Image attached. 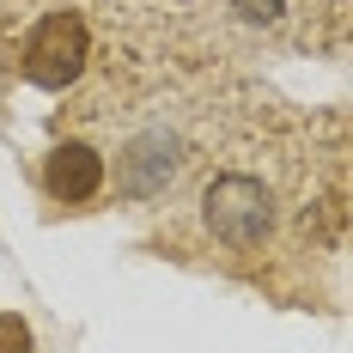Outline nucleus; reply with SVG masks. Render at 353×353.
<instances>
[{"label": "nucleus", "instance_id": "obj_1", "mask_svg": "<svg viewBox=\"0 0 353 353\" xmlns=\"http://www.w3.org/2000/svg\"><path fill=\"white\" fill-rule=\"evenodd\" d=\"M201 225L219 250L256 256L281 225V195L256 171H213L208 189H201Z\"/></svg>", "mask_w": 353, "mask_h": 353}, {"label": "nucleus", "instance_id": "obj_2", "mask_svg": "<svg viewBox=\"0 0 353 353\" xmlns=\"http://www.w3.org/2000/svg\"><path fill=\"white\" fill-rule=\"evenodd\" d=\"M92 68V31H85V19L68 12V6H55V12H43L25 37V55H19V73L43 85V92H68L79 85Z\"/></svg>", "mask_w": 353, "mask_h": 353}, {"label": "nucleus", "instance_id": "obj_3", "mask_svg": "<svg viewBox=\"0 0 353 353\" xmlns=\"http://www.w3.org/2000/svg\"><path fill=\"white\" fill-rule=\"evenodd\" d=\"M43 189H49V201H61V208L92 201V195L104 189V152L92 141L49 146V159H43Z\"/></svg>", "mask_w": 353, "mask_h": 353}, {"label": "nucleus", "instance_id": "obj_4", "mask_svg": "<svg viewBox=\"0 0 353 353\" xmlns=\"http://www.w3.org/2000/svg\"><path fill=\"white\" fill-rule=\"evenodd\" d=\"M0 353H31V323L25 317H0Z\"/></svg>", "mask_w": 353, "mask_h": 353}]
</instances>
